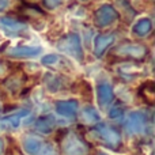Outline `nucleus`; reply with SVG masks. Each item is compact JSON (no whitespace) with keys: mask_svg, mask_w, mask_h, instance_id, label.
<instances>
[{"mask_svg":"<svg viewBox=\"0 0 155 155\" xmlns=\"http://www.w3.org/2000/svg\"><path fill=\"white\" fill-rule=\"evenodd\" d=\"M57 48L68 56L74 57L79 61H83L84 54H83L82 44H80V37L75 33H70L63 38H60L59 42H57Z\"/></svg>","mask_w":155,"mask_h":155,"instance_id":"f257e3e1","label":"nucleus"},{"mask_svg":"<svg viewBox=\"0 0 155 155\" xmlns=\"http://www.w3.org/2000/svg\"><path fill=\"white\" fill-rule=\"evenodd\" d=\"M112 53L118 57H129V59H135V60H142L147 54V48L143 45H139V44L127 42L116 46Z\"/></svg>","mask_w":155,"mask_h":155,"instance_id":"f03ea898","label":"nucleus"},{"mask_svg":"<svg viewBox=\"0 0 155 155\" xmlns=\"http://www.w3.org/2000/svg\"><path fill=\"white\" fill-rule=\"evenodd\" d=\"M118 18V12L114 10V7L109 4H104L95 11L94 14V22L98 27H106L116 22Z\"/></svg>","mask_w":155,"mask_h":155,"instance_id":"7ed1b4c3","label":"nucleus"},{"mask_svg":"<svg viewBox=\"0 0 155 155\" xmlns=\"http://www.w3.org/2000/svg\"><path fill=\"white\" fill-rule=\"evenodd\" d=\"M94 132H95L97 136H98L102 142L106 143L109 147H117L121 142L120 134H118L114 128H112V127H109V125H105V124H99Z\"/></svg>","mask_w":155,"mask_h":155,"instance_id":"20e7f679","label":"nucleus"},{"mask_svg":"<svg viewBox=\"0 0 155 155\" xmlns=\"http://www.w3.org/2000/svg\"><path fill=\"white\" fill-rule=\"evenodd\" d=\"M63 151L65 155H86L87 146L75 135H70L63 144Z\"/></svg>","mask_w":155,"mask_h":155,"instance_id":"39448f33","label":"nucleus"},{"mask_svg":"<svg viewBox=\"0 0 155 155\" xmlns=\"http://www.w3.org/2000/svg\"><path fill=\"white\" fill-rule=\"evenodd\" d=\"M125 127L131 134H140L143 132L146 127V117L143 113L140 112H134L129 114V117L127 118Z\"/></svg>","mask_w":155,"mask_h":155,"instance_id":"423d86ee","label":"nucleus"},{"mask_svg":"<svg viewBox=\"0 0 155 155\" xmlns=\"http://www.w3.org/2000/svg\"><path fill=\"white\" fill-rule=\"evenodd\" d=\"M97 94H98V104L102 109L107 107L113 101V88L107 82L98 83V88H97Z\"/></svg>","mask_w":155,"mask_h":155,"instance_id":"0eeeda50","label":"nucleus"},{"mask_svg":"<svg viewBox=\"0 0 155 155\" xmlns=\"http://www.w3.org/2000/svg\"><path fill=\"white\" fill-rule=\"evenodd\" d=\"M56 107V112L61 116H65V117H74L76 114L78 109H79V104L75 99H70V101H59L54 105Z\"/></svg>","mask_w":155,"mask_h":155,"instance_id":"6e6552de","label":"nucleus"},{"mask_svg":"<svg viewBox=\"0 0 155 155\" xmlns=\"http://www.w3.org/2000/svg\"><path fill=\"white\" fill-rule=\"evenodd\" d=\"M114 42V37L112 34H101L95 38L94 42V54L97 57L104 56V53L109 49V46Z\"/></svg>","mask_w":155,"mask_h":155,"instance_id":"1a4fd4ad","label":"nucleus"},{"mask_svg":"<svg viewBox=\"0 0 155 155\" xmlns=\"http://www.w3.org/2000/svg\"><path fill=\"white\" fill-rule=\"evenodd\" d=\"M42 49L38 46V48H34V46H16V48H12L8 54L12 57H21V59H27V57H34L37 54L41 53Z\"/></svg>","mask_w":155,"mask_h":155,"instance_id":"9d476101","label":"nucleus"},{"mask_svg":"<svg viewBox=\"0 0 155 155\" xmlns=\"http://www.w3.org/2000/svg\"><path fill=\"white\" fill-rule=\"evenodd\" d=\"M44 148L41 139L35 136H27L23 140V150L29 155H40Z\"/></svg>","mask_w":155,"mask_h":155,"instance_id":"9b49d317","label":"nucleus"},{"mask_svg":"<svg viewBox=\"0 0 155 155\" xmlns=\"http://www.w3.org/2000/svg\"><path fill=\"white\" fill-rule=\"evenodd\" d=\"M153 30V22L148 18H142L140 21H137L132 27V33H135L139 37H144Z\"/></svg>","mask_w":155,"mask_h":155,"instance_id":"f8f14e48","label":"nucleus"},{"mask_svg":"<svg viewBox=\"0 0 155 155\" xmlns=\"http://www.w3.org/2000/svg\"><path fill=\"white\" fill-rule=\"evenodd\" d=\"M27 113H29L27 110H22V112L15 113V114L3 117L2 120H0V123H2V128L3 129H5V128H18L19 123H21V118L23 117V116H26Z\"/></svg>","mask_w":155,"mask_h":155,"instance_id":"ddd939ff","label":"nucleus"},{"mask_svg":"<svg viewBox=\"0 0 155 155\" xmlns=\"http://www.w3.org/2000/svg\"><path fill=\"white\" fill-rule=\"evenodd\" d=\"M54 128V120L52 116H42L35 123V129L41 134H49Z\"/></svg>","mask_w":155,"mask_h":155,"instance_id":"4468645a","label":"nucleus"},{"mask_svg":"<svg viewBox=\"0 0 155 155\" xmlns=\"http://www.w3.org/2000/svg\"><path fill=\"white\" fill-rule=\"evenodd\" d=\"M82 118L84 123H88V124H93V123H99L101 117H99L98 112H97L94 107L91 106H86L82 109Z\"/></svg>","mask_w":155,"mask_h":155,"instance_id":"2eb2a0df","label":"nucleus"},{"mask_svg":"<svg viewBox=\"0 0 155 155\" xmlns=\"http://www.w3.org/2000/svg\"><path fill=\"white\" fill-rule=\"evenodd\" d=\"M45 79H46V86H48L49 91H57L61 88V79H59L56 75L48 74L45 76Z\"/></svg>","mask_w":155,"mask_h":155,"instance_id":"dca6fc26","label":"nucleus"},{"mask_svg":"<svg viewBox=\"0 0 155 155\" xmlns=\"http://www.w3.org/2000/svg\"><path fill=\"white\" fill-rule=\"evenodd\" d=\"M42 64L48 65V67H52V65H57L59 63L63 61V57L57 56V54H46V56L42 57Z\"/></svg>","mask_w":155,"mask_h":155,"instance_id":"f3484780","label":"nucleus"},{"mask_svg":"<svg viewBox=\"0 0 155 155\" xmlns=\"http://www.w3.org/2000/svg\"><path fill=\"white\" fill-rule=\"evenodd\" d=\"M2 23H4L5 26L12 30H22L25 27V25L21 23L19 21H14V19H10V18H2Z\"/></svg>","mask_w":155,"mask_h":155,"instance_id":"a211bd4d","label":"nucleus"},{"mask_svg":"<svg viewBox=\"0 0 155 155\" xmlns=\"http://www.w3.org/2000/svg\"><path fill=\"white\" fill-rule=\"evenodd\" d=\"M124 114V107L120 104H114L112 109L109 110V117L110 118H120Z\"/></svg>","mask_w":155,"mask_h":155,"instance_id":"6ab92c4d","label":"nucleus"},{"mask_svg":"<svg viewBox=\"0 0 155 155\" xmlns=\"http://www.w3.org/2000/svg\"><path fill=\"white\" fill-rule=\"evenodd\" d=\"M63 0H44V3H45V7L49 8V10H53V8L59 7L60 4H61Z\"/></svg>","mask_w":155,"mask_h":155,"instance_id":"aec40b11","label":"nucleus"},{"mask_svg":"<svg viewBox=\"0 0 155 155\" xmlns=\"http://www.w3.org/2000/svg\"><path fill=\"white\" fill-rule=\"evenodd\" d=\"M41 154L42 155H57V153H56V150H54V147L53 146H46L45 148H44L42 151H41Z\"/></svg>","mask_w":155,"mask_h":155,"instance_id":"412c9836","label":"nucleus"},{"mask_svg":"<svg viewBox=\"0 0 155 155\" xmlns=\"http://www.w3.org/2000/svg\"><path fill=\"white\" fill-rule=\"evenodd\" d=\"M8 2H10V0H0V11L4 10V8L7 7V5H8Z\"/></svg>","mask_w":155,"mask_h":155,"instance_id":"4be33fe9","label":"nucleus"},{"mask_svg":"<svg viewBox=\"0 0 155 155\" xmlns=\"http://www.w3.org/2000/svg\"><path fill=\"white\" fill-rule=\"evenodd\" d=\"M83 2H84V0H83Z\"/></svg>","mask_w":155,"mask_h":155,"instance_id":"5701e85b","label":"nucleus"}]
</instances>
